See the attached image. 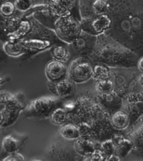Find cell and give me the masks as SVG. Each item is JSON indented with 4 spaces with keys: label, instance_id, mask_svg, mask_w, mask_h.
<instances>
[{
    "label": "cell",
    "instance_id": "1",
    "mask_svg": "<svg viewBox=\"0 0 143 161\" xmlns=\"http://www.w3.org/2000/svg\"><path fill=\"white\" fill-rule=\"evenodd\" d=\"M109 15L112 25L105 33L135 53L143 51V4L122 0Z\"/></svg>",
    "mask_w": 143,
    "mask_h": 161
},
{
    "label": "cell",
    "instance_id": "2",
    "mask_svg": "<svg viewBox=\"0 0 143 161\" xmlns=\"http://www.w3.org/2000/svg\"><path fill=\"white\" fill-rule=\"evenodd\" d=\"M90 58L95 64H103L110 67H135L138 57L107 33L97 36L95 46Z\"/></svg>",
    "mask_w": 143,
    "mask_h": 161
},
{
    "label": "cell",
    "instance_id": "3",
    "mask_svg": "<svg viewBox=\"0 0 143 161\" xmlns=\"http://www.w3.org/2000/svg\"><path fill=\"white\" fill-rule=\"evenodd\" d=\"M59 40L53 30L41 24L33 14L32 29L18 41L27 50L25 55L31 57L59 44Z\"/></svg>",
    "mask_w": 143,
    "mask_h": 161
},
{
    "label": "cell",
    "instance_id": "4",
    "mask_svg": "<svg viewBox=\"0 0 143 161\" xmlns=\"http://www.w3.org/2000/svg\"><path fill=\"white\" fill-rule=\"evenodd\" d=\"M99 103L97 95L87 91L68 100L63 106L67 111L68 123L77 125L83 122H90Z\"/></svg>",
    "mask_w": 143,
    "mask_h": 161
},
{
    "label": "cell",
    "instance_id": "5",
    "mask_svg": "<svg viewBox=\"0 0 143 161\" xmlns=\"http://www.w3.org/2000/svg\"><path fill=\"white\" fill-rule=\"evenodd\" d=\"M27 106V101L22 92L2 91L0 95V125L2 128H7L14 124Z\"/></svg>",
    "mask_w": 143,
    "mask_h": 161
},
{
    "label": "cell",
    "instance_id": "6",
    "mask_svg": "<svg viewBox=\"0 0 143 161\" xmlns=\"http://www.w3.org/2000/svg\"><path fill=\"white\" fill-rule=\"evenodd\" d=\"M111 115L99 103L91 120L90 136L100 142L107 139L111 138L117 130L112 125Z\"/></svg>",
    "mask_w": 143,
    "mask_h": 161
},
{
    "label": "cell",
    "instance_id": "7",
    "mask_svg": "<svg viewBox=\"0 0 143 161\" xmlns=\"http://www.w3.org/2000/svg\"><path fill=\"white\" fill-rule=\"evenodd\" d=\"M137 72L133 67H111L110 80L114 84V92L124 97L129 92H135L138 82Z\"/></svg>",
    "mask_w": 143,
    "mask_h": 161
},
{
    "label": "cell",
    "instance_id": "8",
    "mask_svg": "<svg viewBox=\"0 0 143 161\" xmlns=\"http://www.w3.org/2000/svg\"><path fill=\"white\" fill-rule=\"evenodd\" d=\"M53 30L59 40L67 45L73 42L82 32L80 21L73 15L57 19Z\"/></svg>",
    "mask_w": 143,
    "mask_h": 161
},
{
    "label": "cell",
    "instance_id": "9",
    "mask_svg": "<svg viewBox=\"0 0 143 161\" xmlns=\"http://www.w3.org/2000/svg\"><path fill=\"white\" fill-rule=\"evenodd\" d=\"M62 99L58 97H41L31 101L25 110V115L30 118H49L51 113L59 107Z\"/></svg>",
    "mask_w": 143,
    "mask_h": 161
},
{
    "label": "cell",
    "instance_id": "10",
    "mask_svg": "<svg viewBox=\"0 0 143 161\" xmlns=\"http://www.w3.org/2000/svg\"><path fill=\"white\" fill-rule=\"evenodd\" d=\"M74 141L65 139L60 134L59 136H55L47 149L48 158L61 160H82V157L75 151Z\"/></svg>",
    "mask_w": 143,
    "mask_h": 161
},
{
    "label": "cell",
    "instance_id": "11",
    "mask_svg": "<svg viewBox=\"0 0 143 161\" xmlns=\"http://www.w3.org/2000/svg\"><path fill=\"white\" fill-rule=\"evenodd\" d=\"M122 0H79L81 19L109 14Z\"/></svg>",
    "mask_w": 143,
    "mask_h": 161
},
{
    "label": "cell",
    "instance_id": "12",
    "mask_svg": "<svg viewBox=\"0 0 143 161\" xmlns=\"http://www.w3.org/2000/svg\"><path fill=\"white\" fill-rule=\"evenodd\" d=\"M94 62L88 56H79L70 62L68 77L75 83H84L92 77Z\"/></svg>",
    "mask_w": 143,
    "mask_h": 161
},
{
    "label": "cell",
    "instance_id": "13",
    "mask_svg": "<svg viewBox=\"0 0 143 161\" xmlns=\"http://www.w3.org/2000/svg\"><path fill=\"white\" fill-rule=\"evenodd\" d=\"M96 40L97 36L91 35L82 31L73 42L68 45L71 58L73 59L79 56L90 57L94 50Z\"/></svg>",
    "mask_w": 143,
    "mask_h": 161
},
{
    "label": "cell",
    "instance_id": "14",
    "mask_svg": "<svg viewBox=\"0 0 143 161\" xmlns=\"http://www.w3.org/2000/svg\"><path fill=\"white\" fill-rule=\"evenodd\" d=\"M122 109L128 114L130 125L143 116V90L129 92L123 97ZM129 125V126H130Z\"/></svg>",
    "mask_w": 143,
    "mask_h": 161
},
{
    "label": "cell",
    "instance_id": "15",
    "mask_svg": "<svg viewBox=\"0 0 143 161\" xmlns=\"http://www.w3.org/2000/svg\"><path fill=\"white\" fill-rule=\"evenodd\" d=\"M82 31L91 35L98 36L105 33L112 25V19L109 14L100 15L80 21Z\"/></svg>",
    "mask_w": 143,
    "mask_h": 161
},
{
    "label": "cell",
    "instance_id": "16",
    "mask_svg": "<svg viewBox=\"0 0 143 161\" xmlns=\"http://www.w3.org/2000/svg\"><path fill=\"white\" fill-rule=\"evenodd\" d=\"M124 136L130 139L133 143L132 154L137 157H143V116L125 130Z\"/></svg>",
    "mask_w": 143,
    "mask_h": 161
},
{
    "label": "cell",
    "instance_id": "17",
    "mask_svg": "<svg viewBox=\"0 0 143 161\" xmlns=\"http://www.w3.org/2000/svg\"><path fill=\"white\" fill-rule=\"evenodd\" d=\"M76 83L69 77H67L57 82H50L47 83L48 89L53 93L54 96L61 99H69L73 97L76 90Z\"/></svg>",
    "mask_w": 143,
    "mask_h": 161
},
{
    "label": "cell",
    "instance_id": "18",
    "mask_svg": "<svg viewBox=\"0 0 143 161\" xmlns=\"http://www.w3.org/2000/svg\"><path fill=\"white\" fill-rule=\"evenodd\" d=\"M47 78L50 82H57L68 77V68L64 62L52 59L45 67Z\"/></svg>",
    "mask_w": 143,
    "mask_h": 161
},
{
    "label": "cell",
    "instance_id": "19",
    "mask_svg": "<svg viewBox=\"0 0 143 161\" xmlns=\"http://www.w3.org/2000/svg\"><path fill=\"white\" fill-rule=\"evenodd\" d=\"M100 142L90 136H80L74 141L75 151L80 156H90L99 148Z\"/></svg>",
    "mask_w": 143,
    "mask_h": 161
},
{
    "label": "cell",
    "instance_id": "20",
    "mask_svg": "<svg viewBox=\"0 0 143 161\" xmlns=\"http://www.w3.org/2000/svg\"><path fill=\"white\" fill-rule=\"evenodd\" d=\"M97 97L100 105L110 115L123 108V97L114 91L107 94H97Z\"/></svg>",
    "mask_w": 143,
    "mask_h": 161
},
{
    "label": "cell",
    "instance_id": "21",
    "mask_svg": "<svg viewBox=\"0 0 143 161\" xmlns=\"http://www.w3.org/2000/svg\"><path fill=\"white\" fill-rule=\"evenodd\" d=\"M49 14L54 19L72 15V12L62 3L60 0H47V2Z\"/></svg>",
    "mask_w": 143,
    "mask_h": 161
},
{
    "label": "cell",
    "instance_id": "22",
    "mask_svg": "<svg viewBox=\"0 0 143 161\" xmlns=\"http://www.w3.org/2000/svg\"><path fill=\"white\" fill-rule=\"evenodd\" d=\"M110 120L112 125L118 131L125 130L130 125L128 114L123 109H120L112 114Z\"/></svg>",
    "mask_w": 143,
    "mask_h": 161
},
{
    "label": "cell",
    "instance_id": "23",
    "mask_svg": "<svg viewBox=\"0 0 143 161\" xmlns=\"http://www.w3.org/2000/svg\"><path fill=\"white\" fill-rule=\"evenodd\" d=\"M19 137L12 134L7 135L4 137L2 141V147L4 151L6 152L7 154L17 151L22 145L25 139H27V137L24 139Z\"/></svg>",
    "mask_w": 143,
    "mask_h": 161
},
{
    "label": "cell",
    "instance_id": "24",
    "mask_svg": "<svg viewBox=\"0 0 143 161\" xmlns=\"http://www.w3.org/2000/svg\"><path fill=\"white\" fill-rule=\"evenodd\" d=\"M3 50L7 55L13 58L26 54L27 50L18 40H6L3 44Z\"/></svg>",
    "mask_w": 143,
    "mask_h": 161
},
{
    "label": "cell",
    "instance_id": "25",
    "mask_svg": "<svg viewBox=\"0 0 143 161\" xmlns=\"http://www.w3.org/2000/svg\"><path fill=\"white\" fill-rule=\"evenodd\" d=\"M59 134H60L65 139L70 140V141H75L81 136L77 125L72 123H67L61 125V128L59 130Z\"/></svg>",
    "mask_w": 143,
    "mask_h": 161
},
{
    "label": "cell",
    "instance_id": "26",
    "mask_svg": "<svg viewBox=\"0 0 143 161\" xmlns=\"http://www.w3.org/2000/svg\"><path fill=\"white\" fill-rule=\"evenodd\" d=\"M51 54L54 59L64 62V63H66L71 58L68 47L64 45H62L61 43L57 44L51 48Z\"/></svg>",
    "mask_w": 143,
    "mask_h": 161
},
{
    "label": "cell",
    "instance_id": "27",
    "mask_svg": "<svg viewBox=\"0 0 143 161\" xmlns=\"http://www.w3.org/2000/svg\"><path fill=\"white\" fill-rule=\"evenodd\" d=\"M110 75L111 67L103 64H94L92 78L95 80V82L100 80L110 79Z\"/></svg>",
    "mask_w": 143,
    "mask_h": 161
},
{
    "label": "cell",
    "instance_id": "28",
    "mask_svg": "<svg viewBox=\"0 0 143 161\" xmlns=\"http://www.w3.org/2000/svg\"><path fill=\"white\" fill-rule=\"evenodd\" d=\"M50 121L54 125H62L68 123L67 113L65 109L63 107L57 108L49 116Z\"/></svg>",
    "mask_w": 143,
    "mask_h": 161
},
{
    "label": "cell",
    "instance_id": "29",
    "mask_svg": "<svg viewBox=\"0 0 143 161\" xmlns=\"http://www.w3.org/2000/svg\"><path fill=\"white\" fill-rule=\"evenodd\" d=\"M132 147H133V143L130 139L125 137L124 141L115 147L114 153L121 158H125L129 153H131Z\"/></svg>",
    "mask_w": 143,
    "mask_h": 161
},
{
    "label": "cell",
    "instance_id": "30",
    "mask_svg": "<svg viewBox=\"0 0 143 161\" xmlns=\"http://www.w3.org/2000/svg\"><path fill=\"white\" fill-rule=\"evenodd\" d=\"M14 0H7L1 3L0 6V14L1 17L8 18L14 15L16 13V7L14 3Z\"/></svg>",
    "mask_w": 143,
    "mask_h": 161
},
{
    "label": "cell",
    "instance_id": "31",
    "mask_svg": "<svg viewBox=\"0 0 143 161\" xmlns=\"http://www.w3.org/2000/svg\"><path fill=\"white\" fill-rule=\"evenodd\" d=\"M97 94H107L114 91V84L110 79L100 80L95 82Z\"/></svg>",
    "mask_w": 143,
    "mask_h": 161
},
{
    "label": "cell",
    "instance_id": "32",
    "mask_svg": "<svg viewBox=\"0 0 143 161\" xmlns=\"http://www.w3.org/2000/svg\"><path fill=\"white\" fill-rule=\"evenodd\" d=\"M99 149L102 152L105 158V160L110 155L113 154L114 153V149H115V146L113 144V141H112L111 138L107 139L105 141H103L100 142V146H99Z\"/></svg>",
    "mask_w": 143,
    "mask_h": 161
},
{
    "label": "cell",
    "instance_id": "33",
    "mask_svg": "<svg viewBox=\"0 0 143 161\" xmlns=\"http://www.w3.org/2000/svg\"><path fill=\"white\" fill-rule=\"evenodd\" d=\"M60 1L72 12V14L74 17V12L80 17L79 10V0H60ZM80 18H81V17H80Z\"/></svg>",
    "mask_w": 143,
    "mask_h": 161
},
{
    "label": "cell",
    "instance_id": "34",
    "mask_svg": "<svg viewBox=\"0 0 143 161\" xmlns=\"http://www.w3.org/2000/svg\"><path fill=\"white\" fill-rule=\"evenodd\" d=\"M78 129L80 130V133L81 136H90L91 133V126L89 122H83L77 125Z\"/></svg>",
    "mask_w": 143,
    "mask_h": 161
},
{
    "label": "cell",
    "instance_id": "35",
    "mask_svg": "<svg viewBox=\"0 0 143 161\" xmlns=\"http://www.w3.org/2000/svg\"><path fill=\"white\" fill-rule=\"evenodd\" d=\"M82 160H105V158L102 152L100 149L96 150L92 155L87 157H83Z\"/></svg>",
    "mask_w": 143,
    "mask_h": 161
},
{
    "label": "cell",
    "instance_id": "36",
    "mask_svg": "<svg viewBox=\"0 0 143 161\" xmlns=\"http://www.w3.org/2000/svg\"><path fill=\"white\" fill-rule=\"evenodd\" d=\"M2 160H4V161H7V160H9V161H13V160L23 161V160H25V158L23 156V155L21 154V153H17V151H16V152H13V153H8L7 156L2 159Z\"/></svg>",
    "mask_w": 143,
    "mask_h": 161
},
{
    "label": "cell",
    "instance_id": "37",
    "mask_svg": "<svg viewBox=\"0 0 143 161\" xmlns=\"http://www.w3.org/2000/svg\"><path fill=\"white\" fill-rule=\"evenodd\" d=\"M125 137H126L124 136V134L123 135V133H120V132L116 131L113 136H112L111 140L112 141H113V144L114 145V146L116 147L118 146V145L120 144L121 142L124 141Z\"/></svg>",
    "mask_w": 143,
    "mask_h": 161
},
{
    "label": "cell",
    "instance_id": "38",
    "mask_svg": "<svg viewBox=\"0 0 143 161\" xmlns=\"http://www.w3.org/2000/svg\"><path fill=\"white\" fill-rule=\"evenodd\" d=\"M106 160H107V161H110V160H118V161H119V160H121V158L120 157H119L118 155H116L115 153H113V154H112V155H110V156H109L106 159Z\"/></svg>",
    "mask_w": 143,
    "mask_h": 161
},
{
    "label": "cell",
    "instance_id": "39",
    "mask_svg": "<svg viewBox=\"0 0 143 161\" xmlns=\"http://www.w3.org/2000/svg\"><path fill=\"white\" fill-rule=\"evenodd\" d=\"M137 66V68H138L139 70L142 73L143 72V56L138 59Z\"/></svg>",
    "mask_w": 143,
    "mask_h": 161
},
{
    "label": "cell",
    "instance_id": "40",
    "mask_svg": "<svg viewBox=\"0 0 143 161\" xmlns=\"http://www.w3.org/2000/svg\"><path fill=\"white\" fill-rule=\"evenodd\" d=\"M138 82H139V85L141 86V87L143 89V72L139 75L138 77Z\"/></svg>",
    "mask_w": 143,
    "mask_h": 161
},
{
    "label": "cell",
    "instance_id": "41",
    "mask_svg": "<svg viewBox=\"0 0 143 161\" xmlns=\"http://www.w3.org/2000/svg\"><path fill=\"white\" fill-rule=\"evenodd\" d=\"M5 1H7V0H1V3H2V2H4Z\"/></svg>",
    "mask_w": 143,
    "mask_h": 161
}]
</instances>
